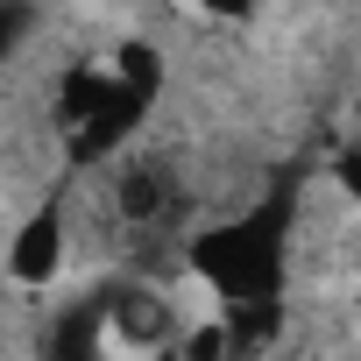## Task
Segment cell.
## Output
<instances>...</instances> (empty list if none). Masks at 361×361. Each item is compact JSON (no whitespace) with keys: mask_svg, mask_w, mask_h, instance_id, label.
Listing matches in <instances>:
<instances>
[{"mask_svg":"<svg viewBox=\"0 0 361 361\" xmlns=\"http://www.w3.org/2000/svg\"><path fill=\"white\" fill-rule=\"evenodd\" d=\"M36 29V0H0V64H15Z\"/></svg>","mask_w":361,"mask_h":361,"instance_id":"6","label":"cell"},{"mask_svg":"<svg viewBox=\"0 0 361 361\" xmlns=\"http://www.w3.org/2000/svg\"><path fill=\"white\" fill-rule=\"evenodd\" d=\"M192 8H199L206 22H248V15H255V0H192Z\"/></svg>","mask_w":361,"mask_h":361,"instance_id":"7","label":"cell"},{"mask_svg":"<svg viewBox=\"0 0 361 361\" xmlns=\"http://www.w3.org/2000/svg\"><path fill=\"white\" fill-rule=\"evenodd\" d=\"M8 276L22 283V290H50L57 276H64V262H71V213H64V199H36L22 220H15V234H8Z\"/></svg>","mask_w":361,"mask_h":361,"instance_id":"3","label":"cell"},{"mask_svg":"<svg viewBox=\"0 0 361 361\" xmlns=\"http://www.w3.org/2000/svg\"><path fill=\"white\" fill-rule=\"evenodd\" d=\"M170 206H185V192H177V170H170L163 156H149V149H121V156L106 163V213H114L121 227L149 234V227L170 220Z\"/></svg>","mask_w":361,"mask_h":361,"instance_id":"2","label":"cell"},{"mask_svg":"<svg viewBox=\"0 0 361 361\" xmlns=\"http://www.w3.org/2000/svg\"><path fill=\"white\" fill-rule=\"evenodd\" d=\"M298 248V185H269L255 206H227L185 234V276L206 305H262L290 290Z\"/></svg>","mask_w":361,"mask_h":361,"instance_id":"1","label":"cell"},{"mask_svg":"<svg viewBox=\"0 0 361 361\" xmlns=\"http://www.w3.org/2000/svg\"><path fill=\"white\" fill-rule=\"evenodd\" d=\"M106 99H114V71H106V57H78V64L57 78V92H50V128H57V142L78 135L85 121H99Z\"/></svg>","mask_w":361,"mask_h":361,"instance_id":"4","label":"cell"},{"mask_svg":"<svg viewBox=\"0 0 361 361\" xmlns=\"http://www.w3.org/2000/svg\"><path fill=\"white\" fill-rule=\"evenodd\" d=\"M213 326H220L227 361H262L290 319H283V298H262V305H213Z\"/></svg>","mask_w":361,"mask_h":361,"instance_id":"5","label":"cell"}]
</instances>
